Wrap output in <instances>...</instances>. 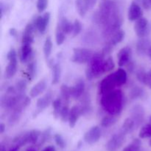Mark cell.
<instances>
[{"label": "cell", "instance_id": "obj_1", "mask_svg": "<svg viewBox=\"0 0 151 151\" xmlns=\"http://www.w3.org/2000/svg\"><path fill=\"white\" fill-rule=\"evenodd\" d=\"M100 104L104 111L109 115H119L124 106L123 93L121 90L114 89L109 93L102 94Z\"/></svg>", "mask_w": 151, "mask_h": 151}, {"label": "cell", "instance_id": "obj_2", "mask_svg": "<svg viewBox=\"0 0 151 151\" xmlns=\"http://www.w3.org/2000/svg\"><path fill=\"white\" fill-rule=\"evenodd\" d=\"M117 4L114 1L106 0L100 5L99 11L94 16L97 23L104 25L114 15L119 13Z\"/></svg>", "mask_w": 151, "mask_h": 151}, {"label": "cell", "instance_id": "obj_3", "mask_svg": "<svg viewBox=\"0 0 151 151\" xmlns=\"http://www.w3.org/2000/svg\"><path fill=\"white\" fill-rule=\"evenodd\" d=\"M104 56L102 53H95L93 55L89 61V65L86 71V75L88 80H92L95 77L100 76L103 73L104 65Z\"/></svg>", "mask_w": 151, "mask_h": 151}, {"label": "cell", "instance_id": "obj_4", "mask_svg": "<svg viewBox=\"0 0 151 151\" xmlns=\"http://www.w3.org/2000/svg\"><path fill=\"white\" fill-rule=\"evenodd\" d=\"M93 55L94 54L91 50L83 47H76L73 49V55L71 60L74 63L80 64L88 63L90 61Z\"/></svg>", "mask_w": 151, "mask_h": 151}, {"label": "cell", "instance_id": "obj_5", "mask_svg": "<svg viewBox=\"0 0 151 151\" xmlns=\"http://www.w3.org/2000/svg\"><path fill=\"white\" fill-rule=\"evenodd\" d=\"M117 86L116 80H115L114 73H112L106 76L104 79L102 80L98 86V92L100 94H104L110 91H114Z\"/></svg>", "mask_w": 151, "mask_h": 151}, {"label": "cell", "instance_id": "obj_6", "mask_svg": "<svg viewBox=\"0 0 151 151\" xmlns=\"http://www.w3.org/2000/svg\"><path fill=\"white\" fill-rule=\"evenodd\" d=\"M125 140V134L123 131L114 134L108 141L106 147L108 151H117L122 146Z\"/></svg>", "mask_w": 151, "mask_h": 151}, {"label": "cell", "instance_id": "obj_7", "mask_svg": "<svg viewBox=\"0 0 151 151\" xmlns=\"http://www.w3.org/2000/svg\"><path fill=\"white\" fill-rule=\"evenodd\" d=\"M101 129L99 126H93L84 135V141L89 145H94L100 140L101 137Z\"/></svg>", "mask_w": 151, "mask_h": 151}, {"label": "cell", "instance_id": "obj_8", "mask_svg": "<svg viewBox=\"0 0 151 151\" xmlns=\"http://www.w3.org/2000/svg\"><path fill=\"white\" fill-rule=\"evenodd\" d=\"M139 1H141V0H134L131 3L128 13V17L130 21H137L142 16L143 12L139 4Z\"/></svg>", "mask_w": 151, "mask_h": 151}, {"label": "cell", "instance_id": "obj_9", "mask_svg": "<svg viewBox=\"0 0 151 151\" xmlns=\"http://www.w3.org/2000/svg\"><path fill=\"white\" fill-rule=\"evenodd\" d=\"M145 109L141 105H136L131 109V117L135 122L137 128L142 125L145 119Z\"/></svg>", "mask_w": 151, "mask_h": 151}, {"label": "cell", "instance_id": "obj_10", "mask_svg": "<svg viewBox=\"0 0 151 151\" xmlns=\"http://www.w3.org/2000/svg\"><path fill=\"white\" fill-rule=\"evenodd\" d=\"M134 31L139 38H145L148 32V21L143 17L136 21Z\"/></svg>", "mask_w": 151, "mask_h": 151}, {"label": "cell", "instance_id": "obj_11", "mask_svg": "<svg viewBox=\"0 0 151 151\" xmlns=\"http://www.w3.org/2000/svg\"><path fill=\"white\" fill-rule=\"evenodd\" d=\"M50 16H51L50 13L47 12L43 16H38L35 19L33 24L40 33L43 34L45 32L47 26L49 24V22L50 21Z\"/></svg>", "mask_w": 151, "mask_h": 151}, {"label": "cell", "instance_id": "obj_12", "mask_svg": "<svg viewBox=\"0 0 151 151\" xmlns=\"http://www.w3.org/2000/svg\"><path fill=\"white\" fill-rule=\"evenodd\" d=\"M52 94L51 91H49L42 97L38 99L36 103V114H34V117L37 116V114L41 113L43 110L47 109L52 103Z\"/></svg>", "mask_w": 151, "mask_h": 151}, {"label": "cell", "instance_id": "obj_13", "mask_svg": "<svg viewBox=\"0 0 151 151\" xmlns=\"http://www.w3.org/2000/svg\"><path fill=\"white\" fill-rule=\"evenodd\" d=\"M36 29L33 23H29L25 27L22 35V44H32L34 41V32Z\"/></svg>", "mask_w": 151, "mask_h": 151}, {"label": "cell", "instance_id": "obj_14", "mask_svg": "<svg viewBox=\"0 0 151 151\" xmlns=\"http://www.w3.org/2000/svg\"><path fill=\"white\" fill-rule=\"evenodd\" d=\"M86 84L82 78H80L76 81L73 86L70 87L71 96L75 99H78L83 94L85 91Z\"/></svg>", "mask_w": 151, "mask_h": 151}, {"label": "cell", "instance_id": "obj_15", "mask_svg": "<svg viewBox=\"0 0 151 151\" xmlns=\"http://www.w3.org/2000/svg\"><path fill=\"white\" fill-rule=\"evenodd\" d=\"M131 57V49L128 47H125L121 49L117 54L118 65L120 67L124 66L127 63H129Z\"/></svg>", "mask_w": 151, "mask_h": 151}, {"label": "cell", "instance_id": "obj_16", "mask_svg": "<svg viewBox=\"0 0 151 151\" xmlns=\"http://www.w3.org/2000/svg\"><path fill=\"white\" fill-rule=\"evenodd\" d=\"M81 115L82 114H81V111L80 106H74L71 108L70 111H69V119H68L69 127L71 128H75Z\"/></svg>", "mask_w": 151, "mask_h": 151}, {"label": "cell", "instance_id": "obj_17", "mask_svg": "<svg viewBox=\"0 0 151 151\" xmlns=\"http://www.w3.org/2000/svg\"><path fill=\"white\" fill-rule=\"evenodd\" d=\"M47 88V82H46L45 79H42L37 83L35 85L33 86L32 88H31L30 91H29V94L30 97L32 98L37 97L38 96L41 95L43 92Z\"/></svg>", "mask_w": 151, "mask_h": 151}, {"label": "cell", "instance_id": "obj_18", "mask_svg": "<svg viewBox=\"0 0 151 151\" xmlns=\"http://www.w3.org/2000/svg\"><path fill=\"white\" fill-rule=\"evenodd\" d=\"M151 47L150 41L146 38H141L137 43V52L139 55L147 54L148 50Z\"/></svg>", "mask_w": 151, "mask_h": 151}, {"label": "cell", "instance_id": "obj_19", "mask_svg": "<svg viewBox=\"0 0 151 151\" xmlns=\"http://www.w3.org/2000/svg\"><path fill=\"white\" fill-rule=\"evenodd\" d=\"M32 54V49L31 44H22L21 49L20 60L22 63H26L31 58Z\"/></svg>", "mask_w": 151, "mask_h": 151}, {"label": "cell", "instance_id": "obj_20", "mask_svg": "<svg viewBox=\"0 0 151 151\" xmlns=\"http://www.w3.org/2000/svg\"><path fill=\"white\" fill-rule=\"evenodd\" d=\"M114 77L117 86H121L126 83L128 75H127V72L125 69H122V68L118 69L114 72Z\"/></svg>", "mask_w": 151, "mask_h": 151}, {"label": "cell", "instance_id": "obj_21", "mask_svg": "<svg viewBox=\"0 0 151 151\" xmlns=\"http://www.w3.org/2000/svg\"><path fill=\"white\" fill-rule=\"evenodd\" d=\"M16 71H17V60H10L5 69V72H4L5 78L7 79L12 78L16 75Z\"/></svg>", "mask_w": 151, "mask_h": 151}, {"label": "cell", "instance_id": "obj_22", "mask_svg": "<svg viewBox=\"0 0 151 151\" xmlns=\"http://www.w3.org/2000/svg\"><path fill=\"white\" fill-rule=\"evenodd\" d=\"M13 143H14L15 145L19 146V147H22V146L29 143V132L22 134H20V135L15 137L14 139H13Z\"/></svg>", "mask_w": 151, "mask_h": 151}, {"label": "cell", "instance_id": "obj_23", "mask_svg": "<svg viewBox=\"0 0 151 151\" xmlns=\"http://www.w3.org/2000/svg\"><path fill=\"white\" fill-rule=\"evenodd\" d=\"M136 128H137V126H136V123L134 119L131 117H128L125 119L123 124H122V131L125 134H129V133L132 132Z\"/></svg>", "mask_w": 151, "mask_h": 151}, {"label": "cell", "instance_id": "obj_24", "mask_svg": "<svg viewBox=\"0 0 151 151\" xmlns=\"http://www.w3.org/2000/svg\"><path fill=\"white\" fill-rule=\"evenodd\" d=\"M139 137L141 139H146L151 137V116L149 119L148 123L143 125L139 133Z\"/></svg>", "mask_w": 151, "mask_h": 151}, {"label": "cell", "instance_id": "obj_25", "mask_svg": "<svg viewBox=\"0 0 151 151\" xmlns=\"http://www.w3.org/2000/svg\"><path fill=\"white\" fill-rule=\"evenodd\" d=\"M61 76V68L59 63H55L52 66V83L55 85L58 83L60 80Z\"/></svg>", "mask_w": 151, "mask_h": 151}, {"label": "cell", "instance_id": "obj_26", "mask_svg": "<svg viewBox=\"0 0 151 151\" xmlns=\"http://www.w3.org/2000/svg\"><path fill=\"white\" fill-rule=\"evenodd\" d=\"M60 27L66 34H69L73 32V24L68 20L66 17H63L59 22Z\"/></svg>", "mask_w": 151, "mask_h": 151}, {"label": "cell", "instance_id": "obj_27", "mask_svg": "<svg viewBox=\"0 0 151 151\" xmlns=\"http://www.w3.org/2000/svg\"><path fill=\"white\" fill-rule=\"evenodd\" d=\"M124 38H125V32L122 30V29H119L111 37V40L109 43L111 45L115 46L122 42Z\"/></svg>", "mask_w": 151, "mask_h": 151}, {"label": "cell", "instance_id": "obj_28", "mask_svg": "<svg viewBox=\"0 0 151 151\" xmlns=\"http://www.w3.org/2000/svg\"><path fill=\"white\" fill-rule=\"evenodd\" d=\"M65 32H63V30L62 29V28L60 27V24H58L57 28H56V32H55V40L56 43L58 46L61 45V44H63L65 41V38H66V36H65Z\"/></svg>", "mask_w": 151, "mask_h": 151}, {"label": "cell", "instance_id": "obj_29", "mask_svg": "<svg viewBox=\"0 0 151 151\" xmlns=\"http://www.w3.org/2000/svg\"><path fill=\"white\" fill-rule=\"evenodd\" d=\"M52 50V41L51 37L48 36L46 38L44 44V54L47 59H48L51 55Z\"/></svg>", "mask_w": 151, "mask_h": 151}, {"label": "cell", "instance_id": "obj_30", "mask_svg": "<svg viewBox=\"0 0 151 151\" xmlns=\"http://www.w3.org/2000/svg\"><path fill=\"white\" fill-rule=\"evenodd\" d=\"M60 93H61V97L63 100V101H64V103L69 104L70 97H72L71 96L70 87H69L66 84L61 85V86H60Z\"/></svg>", "mask_w": 151, "mask_h": 151}, {"label": "cell", "instance_id": "obj_31", "mask_svg": "<svg viewBox=\"0 0 151 151\" xmlns=\"http://www.w3.org/2000/svg\"><path fill=\"white\" fill-rule=\"evenodd\" d=\"M116 122V119L115 116L109 115V116H106L102 119L101 122H100V125L103 128H109V127L114 125Z\"/></svg>", "mask_w": 151, "mask_h": 151}, {"label": "cell", "instance_id": "obj_32", "mask_svg": "<svg viewBox=\"0 0 151 151\" xmlns=\"http://www.w3.org/2000/svg\"><path fill=\"white\" fill-rule=\"evenodd\" d=\"M52 107H53V114L57 118L59 116L60 114V111L62 109V99L60 97H58L55 100L52 101Z\"/></svg>", "mask_w": 151, "mask_h": 151}, {"label": "cell", "instance_id": "obj_33", "mask_svg": "<svg viewBox=\"0 0 151 151\" xmlns=\"http://www.w3.org/2000/svg\"><path fill=\"white\" fill-rule=\"evenodd\" d=\"M75 6H76V9L78 14L81 17H84L86 14V12L88 10L86 7L83 0H75Z\"/></svg>", "mask_w": 151, "mask_h": 151}, {"label": "cell", "instance_id": "obj_34", "mask_svg": "<svg viewBox=\"0 0 151 151\" xmlns=\"http://www.w3.org/2000/svg\"><path fill=\"white\" fill-rule=\"evenodd\" d=\"M145 94V91L142 88H140L139 86H135L131 89L130 92V97L132 100L142 97Z\"/></svg>", "mask_w": 151, "mask_h": 151}, {"label": "cell", "instance_id": "obj_35", "mask_svg": "<svg viewBox=\"0 0 151 151\" xmlns=\"http://www.w3.org/2000/svg\"><path fill=\"white\" fill-rule=\"evenodd\" d=\"M41 132L38 130H32L29 132V143H32V144H36L38 142L40 139V137H41Z\"/></svg>", "mask_w": 151, "mask_h": 151}, {"label": "cell", "instance_id": "obj_36", "mask_svg": "<svg viewBox=\"0 0 151 151\" xmlns=\"http://www.w3.org/2000/svg\"><path fill=\"white\" fill-rule=\"evenodd\" d=\"M141 147V142L138 139H135L131 145L125 147L122 151H139Z\"/></svg>", "mask_w": 151, "mask_h": 151}, {"label": "cell", "instance_id": "obj_37", "mask_svg": "<svg viewBox=\"0 0 151 151\" xmlns=\"http://www.w3.org/2000/svg\"><path fill=\"white\" fill-rule=\"evenodd\" d=\"M27 83L24 79L17 81V82L16 83V85H15L16 91L19 94H24L27 89Z\"/></svg>", "mask_w": 151, "mask_h": 151}, {"label": "cell", "instance_id": "obj_38", "mask_svg": "<svg viewBox=\"0 0 151 151\" xmlns=\"http://www.w3.org/2000/svg\"><path fill=\"white\" fill-rule=\"evenodd\" d=\"M35 72H36V63L35 61L29 62L27 67V73L28 78L29 80L33 79L35 77Z\"/></svg>", "mask_w": 151, "mask_h": 151}, {"label": "cell", "instance_id": "obj_39", "mask_svg": "<svg viewBox=\"0 0 151 151\" xmlns=\"http://www.w3.org/2000/svg\"><path fill=\"white\" fill-rule=\"evenodd\" d=\"M13 112L10 114V117L8 119V122L10 125H13V124L16 123V122H19V119L21 117V114H22V112L21 111L19 110H12Z\"/></svg>", "mask_w": 151, "mask_h": 151}, {"label": "cell", "instance_id": "obj_40", "mask_svg": "<svg viewBox=\"0 0 151 151\" xmlns=\"http://www.w3.org/2000/svg\"><path fill=\"white\" fill-rule=\"evenodd\" d=\"M69 111H70V109H69V105H68V103H64V106H63V107H62L60 114V119L62 120V122H66V121H68V119H69Z\"/></svg>", "mask_w": 151, "mask_h": 151}, {"label": "cell", "instance_id": "obj_41", "mask_svg": "<svg viewBox=\"0 0 151 151\" xmlns=\"http://www.w3.org/2000/svg\"><path fill=\"white\" fill-rule=\"evenodd\" d=\"M115 67V63L114 61L113 58L111 57L108 58L104 61V65H103V71L105 72H109L113 70Z\"/></svg>", "mask_w": 151, "mask_h": 151}, {"label": "cell", "instance_id": "obj_42", "mask_svg": "<svg viewBox=\"0 0 151 151\" xmlns=\"http://www.w3.org/2000/svg\"><path fill=\"white\" fill-rule=\"evenodd\" d=\"M82 28L83 27L81 22L78 19H75L73 23V32H72L73 36L75 37L79 35L81 33V30H82Z\"/></svg>", "mask_w": 151, "mask_h": 151}, {"label": "cell", "instance_id": "obj_43", "mask_svg": "<svg viewBox=\"0 0 151 151\" xmlns=\"http://www.w3.org/2000/svg\"><path fill=\"white\" fill-rule=\"evenodd\" d=\"M54 139L56 145H57L60 148L63 149L66 147V142H65L64 139H63V137H62L60 134H55V135L54 136Z\"/></svg>", "mask_w": 151, "mask_h": 151}, {"label": "cell", "instance_id": "obj_44", "mask_svg": "<svg viewBox=\"0 0 151 151\" xmlns=\"http://www.w3.org/2000/svg\"><path fill=\"white\" fill-rule=\"evenodd\" d=\"M48 6V0H38L37 10L39 13H43Z\"/></svg>", "mask_w": 151, "mask_h": 151}, {"label": "cell", "instance_id": "obj_45", "mask_svg": "<svg viewBox=\"0 0 151 151\" xmlns=\"http://www.w3.org/2000/svg\"><path fill=\"white\" fill-rule=\"evenodd\" d=\"M146 76H147V72L142 69H139L137 72V78L139 80L140 83L145 84V81H146Z\"/></svg>", "mask_w": 151, "mask_h": 151}, {"label": "cell", "instance_id": "obj_46", "mask_svg": "<svg viewBox=\"0 0 151 151\" xmlns=\"http://www.w3.org/2000/svg\"><path fill=\"white\" fill-rule=\"evenodd\" d=\"M7 59L10 61V60H17V55H16V50L14 48H11L9 50L8 53L7 55Z\"/></svg>", "mask_w": 151, "mask_h": 151}, {"label": "cell", "instance_id": "obj_47", "mask_svg": "<svg viewBox=\"0 0 151 151\" xmlns=\"http://www.w3.org/2000/svg\"><path fill=\"white\" fill-rule=\"evenodd\" d=\"M84 3H85V5L86 7L87 10H91L93 7H94V5L96 4L97 2V0H83Z\"/></svg>", "mask_w": 151, "mask_h": 151}, {"label": "cell", "instance_id": "obj_48", "mask_svg": "<svg viewBox=\"0 0 151 151\" xmlns=\"http://www.w3.org/2000/svg\"><path fill=\"white\" fill-rule=\"evenodd\" d=\"M112 47H113V45H111V44L109 42L107 44V45H106V47L103 48V52H102L101 53L103 54V55L104 56V57L106 55H109V53L111 52V50H112Z\"/></svg>", "mask_w": 151, "mask_h": 151}, {"label": "cell", "instance_id": "obj_49", "mask_svg": "<svg viewBox=\"0 0 151 151\" xmlns=\"http://www.w3.org/2000/svg\"><path fill=\"white\" fill-rule=\"evenodd\" d=\"M145 85L147 86L151 89V69L149 72H147V76H146Z\"/></svg>", "mask_w": 151, "mask_h": 151}, {"label": "cell", "instance_id": "obj_50", "mask_svg": "<svg viewBox=\"0 0 151 151\" xmlns=\"http://www.w3.org/2000/svg\"><path fill=\"white\" fill-rule=\"evenodd\" d=\"M141 3L145 9H150L151 7V2L150 0H141Z\"/></svg>", "mask_w": 151, "mask_h": 151}, {"label": "cell", "instance_id": "obj_51", "mask_svg": "<svg viewBox=\"0 0 151 151\" xmlns=\"http://www.w3.org/2000/svg\"><path fill=\"white\" fill-rule=\"evenodd\" d=\"M9 33L12 37H16L18 35V32L15 28H10V30H9Z\"/></svg>", "mask_w": 151, "mask_h": 151}, {"label": "cell", "instance_id": "obj_52", "mask_svg": "<svg viewBox=\"0 0 151 151\" xmlns=\"http://www.w3.org/2000/svg\"><path fill=\"white\" fill-rule=\"evenodd\" d=\"M42 151H55V149L54 146L50 145V146H47V147H46Z\"/></svg>", "mask_w": 151, "mask_h": 151}, {"label": "cell", "instance_id": "obj_53", "mask_svg": "<svg viewBox=\"0 0 151 151\" xmlns=\"http://www.w3.org/2000/svg\"><path fill=\"white\" fill-rule=\"evenodd\" d=\"M6 129V126L4 123H0V134H3Z\"/></svg>", "mask_w": 151, "mask_h": 151}, {"label": "cell", "instance_id": "obj_54", "mask_svg": "<svg viewBox=\"0 0 151 151\" xmlns=\"http://www.w3.org/2000/svg\"><path fill=\"white\" fill-rule=\"evenodd\" d=\"M9 151H19V146L14 145L9 150Z\"/></svg>", "mask_w": 151, "mask_h": 151}, {"label": "cell", "instance_id": "obj_55", "mask_svg": "<svg viewBox=\"0 0 151 151\" xmlns=\"http://www.w3.org/2000/svg\"><path fill=\"white\" fill-rule=\"evenodd\" d=\"M147 55H148L149 58H150V59L151 60V47H150V49H149L148 52H147Z\"/></svg>", "mask_w": 151, "mask_h": 151}, {"label": "cell", "instance_id": "obj_56", "mask_svg": "<svg viewBox=\"0 0 151 151\" xmlns=\"http://www.w3.org/2000/svg\"><path fill=\"white\" fill-rule=\"evenodd\" d=\"M27 151H36V150H34V149H29V150H28Z\"/></svg>", "mask_w": 151, "mask_h": 151}, {"label": "cell", "instance_id": "obj_57", "mask_svg": "<svg viewBox=\"0 0 151 151\" xmlns=\"http://www.w3.org/2000/svg\"><path fill=\"white\" fill-rule=\"evenodd\" d=\"M150 145L151 146V140H150Z\"/></svg>", "mask_w": 151, "mask_h": 151}, {"label": "cell", "instance_id": "obj_58", "mask_svg": "<svg viewBox=\"0 0 151 151\" xmlns=\"http://www.w3.org/2000/svg\"><path fill=\"white\" fill-rule=\"evenodd\" d=\"M150 2H151V0H150Z\"/></svg>", "mask_w": 151, "mask_h": 151}]
</instances>
